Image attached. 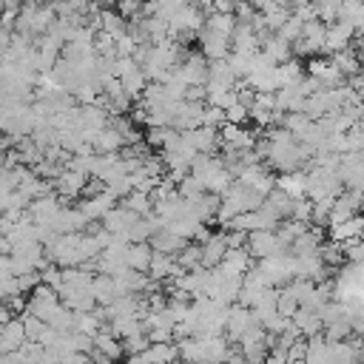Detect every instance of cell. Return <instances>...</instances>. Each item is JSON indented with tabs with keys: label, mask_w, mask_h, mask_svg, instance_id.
Segmentation results:
<instances>
[{
	"label": "cell",
	"mask_w": 364,
	"mask_h": 364,
	"mask_svg": "<svg viewBox=\"0 0 364 364\" xmlns=\"http://www.w3.org/2000/svg\"><path fill=\"white\" fill-rule=\"evenodd\" d=\"M253 324H256L253 307H247V304H242V301H233V304H230V313H228V327H225L228 341H230V344H239L242 336H245Z\"/></svg>",
	"instance_id": "cell-6"
},
{
	"label": "cell",
	"mask_w": 364,
	"mask_h": 364,
	"mask_svg": "<svg viewBox=\"0 0 364 364\" xmlns=\"http://www.w3.org/2000/svg\"><path fill=\"white\" fill-rule=\"evenodd\" d=\"M341 20L353 23L355 31H364V0H344L341 3Z\"/></svg>",
	"instance_id": "cell-34"
},
{
	"label": "cell",
	"mask_w": 364,
	"mask_h": 364,
	"mask_svg": "<svg viewBox=\"0 0 364 364\" xmlns=\"http://www.w3.org/2000/svg\"><path fill=\"white\" fill-rule=\"evenodd\" d=\"M185 136L193 142V148L199 154H216V148L222 145V131L210 128V125H196V128L185 131Z\"/></svg>",
	"instance_id": "cell-16"
},
{
	"label": "cell",
	"mask_w": 364,
	"mask_h": 364,
	"mask_svg": "<svg viewBox=\"0 0 364 364\" xmlns=\"http://www.w3.org/2000/svg\"><path fill=\"white\" fill-rule=\"evenodd\" d=\"M225 117H228V122L247 125V122H250V105H245V102H233V105L225 111Z\"/></svg>",
	"instance_id": "cell-40"
},
{
	"label": "cell",
	"mask_w": 364,
	"mask_h": 364,
	"mask_svg": "<svg viewBox=\"0 0 364 364\" xmlns=\"http://www.w3.org/2000/svg\"><path fill=\"white\" fill-rule=\"evenodd\" d=\"M361 34H364V31H361Z\"/></svg>",
	"instance_id": "cell-44"
},
{
	"label": "cell",
	"mask_w": 364,
	"mask_h": 364,
	"mask_svg": "<svg viewBox=\"0 0 364 364\" xmlns=\"http://www.w3.org/2000/svg\"><path fill=\"white\" fill-rule=\"evenodd\" d=\"M344 191V179L338 171H330L324 165H310L307 168V196L316 199H327V196H338Z\"/></svg>",
	"instance_id": "cell-2"
},
{
	"label": "cell",
	"mask_w": 364,
	"mask_h": 364,
	"mask_svg": "<svg viewBox=\"0 0 364 364\" xmlns=\"http://www.w3.org/2000/svg\"><path fill=\"white\" fill-rule=\"evenodd\" d=\"M196 37H199V51L208 60H222V57H228L233 51V40L228 34L213 31V28H202Z\"/></svg>",
	"instance_id": "cell-8"
},
{
	"label": "cell",
	"mask_w": 364,
	"mask_h": 364,
	"mask_svg": "<svg viewBox=\"0 0 364 364\" xmlns=\"http://www.w3.org/2000/svg\"><path fill=\"white\" fill-rule=\"evenodd\" d=\"M236 26H239L236 11H216V9H210L208 17H205V28H213V31L228 34V37H233Z\"/></svg>",
	"instance_id": "cell-27"
},
{
	"label": "cell",
	"mask_w": 364,
	"mask_h": 364,
	"mask_svg": "<svg viewBox=\"0 0 364 364\" xmlns=\"http://www.w3.org/2000/svg\"><path fill=\"white\" fill-rule=\"evenodd\" d=\"M228 63H230L236 80H247L250 65H253V54H247V51H230V54H228Z\"/></svg>",
	"instance_id": "cell-35"
},
{
	"label": "cell",
	"mask_w": 364,
	"mask_h": 364,
	"mask_svg": "<svg viewBox=\"0 0 364 364\" xmlns=\"http://www.w3.org/2000/svg\"><path fill=\"white\" fill-rule=\"evenodd\" d=\"M293 205H296V196H290V193H287V191H282L279 185H276V188L264 196V202H262V208H264L267 213H273L279 222L293 216Z\"/></svg>",
	"instance_id": "cell-18"
},
{
	"label": "cell",
	"mask_w": 364,
	"mask_h": 364,
	"mask_svg": "<svg viewBox=\"0 0 364 364\" xmlns=\"http://www.w3.org/2000/svg\"><path fill=\"white\" fill-rule=\"evenodd\" d=\"M151 262H154V245L151 242H131L128 245V267L148 273Z\"/></svg>",
	"instance_id": "cell-28"
},
{
	"label": "cell",
	"mask_w": 364,
	"mask_h": 364,
	"mask_svg": "<svg viewBox=\"0 0 364 364\" xmlns=\"http://www.w3.org/2000/svg\"><path fill=\"white\" fill-rule=\"evenodd\" d=\"M247 250L256 259H267V256H282L290 250V245L282 239L279 230H250L247 236Z\"/></svg>",
	"instance_id": "cell-4"
},
{
	"label": "cell",
	"mask_w": 364,
	"mask_h": 364,
	"mask_svg": "<svg viewBox=\"0 0 364 364\" xmlns=\"http://www.w3.org/2000/svg\"><path fill=\"white\" fill-rule=\"evenodd\" d=\"M210 270H213V276H210V290H208V296H210V299H216V301L233 304V301L239 299V290H242L245 273H239V270L228 267L225 262H222V264H216V267H210Z\"/></svg>",
	"instance_id": "cell-1"
},
{
	"label": "cell",
	"mask_w": 364,
	"mask_h": 364,
	"mask_svg": "<svg viewBox=\"0 0 364 364\" xmlns=\"http://www.w3.org/2000/svg\"><path fill=\"white\" fill-rule=\"evenodd\" d=\"M228 230H213L208 236V242L202 245V264L205 267H216L225 262V253H228Z\"/></svg>",
	"instance_id": "cell-17"
},
{
	"label": "cell",
	"mask_w": 364,
	"mask_h": 364,
	"mask_svg": "<svg viewBox=\"0 0 364 364\" xmlns=\"http://www.w3.org/2000/svg\"><path fill=\"white\" fill-rule=\"evenodd\" d=\"M142 213H136V210H131L128 205H122V202H117L108 213H105V219H102V225L111 230V233H117V236H125L128 239V230L134 228V222L139 219Z\"/></svg>",
	"instance_id": "cell-14"
},
{
	"label": "cell",
	"mask_w": 364,
	"mask_h": 364,
	"mask_svg": "<svg viewBox=\"0 0 364 364\" xmlns=\"http://www.w3.org/2000/svg\"><path fill=\"white\" fill-rule=\"evenodd\" d=\"M353 333H355V327H353V321H350V318H341V321L324 324V336H327L330 341H341V338H350Z\"/></svg>",
	"instance_id": "cell-36"
},
{
	"label": "cell",
	"mask_w": 364,
	"mask_h": 364,
	"mask_svg": "<svg viewBox=\"0 0 364 364\" xmlns=\"http://www.w3.org/2000/svg\"><path fill=\"white\" fill-rule=\"evenodd\" d=\"M142 6H145V0H117V9H119L128 20L142 17Z\"/></svg>",
	"instance_id": "cell-41"
},
{
	"label": "cell",
	"mask_w": 364,
	"mask_h": 364,
	"mask_svg": "<svg viewBox=\"0 0 364 364\" xmlns=\"http://www.w3.org/2000/svg\"><path fill=\"white\" fill-rule=\"evenodd\" d=\"M324 40H327V23L324 20H307L301 28V37L293 43V54L296 57H318L324 51Z\"/></svg>",
	"instance_id": "cell-3"
},
{
	"label": "cell",
	"mask_w": 364,
	"mask_h": 364,
	"mask_svg": "<svg viewBox=\"0 0 364 364\" xmlns=\"http://www.w3.org/2000/svg\"><path fill=\"white\" fill-rule=\"evenodd\" d=\"M230 40H233V51H247V54H253V51L262 48V34L256 31L253 23H242V20H239V26H236V31H233Z\"/></svg>",
	"instance_id": "cell-21"
},
{
	"label": "cell",
	"mask_w": 364,
	"mask_h": 364,
	"mask_svg": "<svg viewBox=\"0 0 364 364\" xmlns=\"http://www.w3.org/2000/svg\"><path fill=\"white\" fill-rule=\"evenodd\" d=\"M91 290H94V299H97L100 307H108L117 296H122V290L117 284V276H111V273H97Z\"/></svg>",
	"instance_id": "cell-23"
},
{
	"label": "cell",
	"mask_w": 364,
	"mask_h": 364,
	"mask_svg": "<svg viewBox=\"0 0 364 364\" xmlns=\"http://www.w3.org/2000/svg\"><path fill=\"white\" fill-rule=\"evenodd\" d=\"M188 242H191V239H185V236L173 233V230H171V228H165V225H162V228H159V230L151 236V245H154V250H162V253H173V256H176V253H179V250L188 245Z\"/></svg>",
	"instance_id": "cell-26"
},
{
	"label": "cell",
	"mask_w": 364,
	"mask_h": 364,
	"mask_svg": "<svg viewBox=\"0 0 364 364\" xmlns=\"http://www.w3.org/2000/svg\"><path fill=\"white\" fill-rule=\"evenodd\" d=\"M60 296H63V301H65L71 310H77V313H82V310H97V307H100L91 287H71V284H63V287H60Z\"/></svg>",
	"instance_id": "cell-20"
},
{
	"label": "cell",
	"mask_w": 364,
	"mask_h": 364,
	"mask_svg": "<svg viewBox=\"0 0 364 364\" xmlns=\"http://www.w3.org/2000/svg\"><path fill=\"white\" fill-rule=\"evenodd\" d=\"M301 28H304V20H301V17H296V14H290V17H287V23H284L276 34H279V37H284L287 43H296V40L301 37Z\"/></svg>",
	"instance_id": "cell-38"
},
{
	"label": "cell",
	"mask_w": 364,
	"mask_h": 364,
	"mask_svg": "<svg viewBox=\"0 0 364 364\" xmlns=\"http://www.w3.org/2000/svg\"><path fill=\"white\" fill-rule=\"evenodd\" d=\"M293 324L299 327V333L307 338V336H316V333H324V318L318 310L313 307H299L296 316H293Z\"/></svg>",
	"instance_id": "cell-25"
},
{
	"label": "cell",
	"mask_w": 364,
	"mask_h": 364,
	"mask_svg": "<svg viewBox=\"0 0 364 364\" xmlns=\"http://www.w3.org/2000/svg\"><path fill=\"white\" fill-rule=\"evenodd\" d=\"M318 3V20H324L327 26L341 20V3L344 0H316Z\"/></svg>",
	"instance_id": "cell-37"
},
{
	"label": "cell",
	"mask_w": 364,
	"mask_h": 364,
	"mask_svg": "<svg viewBox=\"0 0 364 364\" xmlns=\"http://www.w3.org/2000/svg\"><path fill=\"white\" fill-rule=\"evenodd\" d=\"M225 264L233 267V270H239V273H247V270L256 264V256H253L247 247H228V253H225Z\"/></svg>",
	"instance_id": "cell-33"
},
{
	"label": "cell",
	"mask_w": 364,
	"mask_h": 364,
	"mask_svg": "<svg viewBox=\"0 0 364 364\" xmlns=\"http://www.w3.org/2000/svg\"><path fill=\"white\" fill-rule=\"evenodd\" d=\"M26 341H28V333H26V324H23L20 313L0 324V355L11 353V350H20Z\"/></svg>",
	"instance_id": "cell-11"
},
{
	"label": "cell",
	"mask_w": 364,
	"mask_h": 364,
	"mask_svg": "<svg viewBox=\"0 0 364 364\" xmlns=\"http://www.w3.org/2000/svg\"><path fill=\"white\" fill-rule=\"evenodd\" d=\"M355 26L347 23V20H336L327 26V40H324V54H336L341 48H350L353 40H355Z\"/></svg>",
	"instance_id": "cell-12"
},
{
	"label": "cell",
	"mask_w": 364,
	"mask_h": 364,
	"mask_svg": "<svg viewBox=\"0 0 364 364\" xmlns=\"http://www.w3.org/2000/svg\"><path fill=\"white\" fill-rule=\"evenodd\" d=\"M188 205H191V210H193L202 222H210V219H216V210H219V205H222V196H219V193H210V191H202L199 196L188 199Z\"/></svg>",
	"instance_id": "cell-24"
},
{
	"label": "cell",
	"mask_w": 364,
	"mask_h": 364,
	"mask_svg": "<svg viewBox=\"0 0 364 364\" xmlns=\"http://www.w3.org/2000/svg\"><path fill=\"white\" fill-rule=\"evenodd\" d=\"M276 74H279V88H284V85H296V82L304 77V71H301V60H299V57H290V60L279 63V65H276Z\"/></svg>",
	"instance_id": "cell-32"
},
{
	"label": "cell",
	"mask_w": 364,
	"mask_h": 364,
	"mask_svg": "<svg viewBox=\"0 0 364 364\" xmlns=\"http://www.w3.org/2000/svg\"><path fill=\"white\" fill-rule=\"evenodd\" d=\"M307 74H313L324 88H333V85H344L347 82L344 71L330 57H310L307 60Z\"/></svg>",
	"instance_id": "cell-7"
},
{
	"label": "cell",
	"mask_w": 364,
	"mask_h": 364,
	"mask_svg": "<svg viewBox=\"0 0 364 364\" xmlns=\"http://www.w3.org/2000/svg\"><path fill=\"white\" fill-rule=\"evenodd\" d=\"M117 202H119V199H117V196H114L108 188H102L100 193H91V196L80 199L77 205H80V210H82V213H85L91 222H102V219H105V213H108V210H111Z\"/></svg>",
	"instance_id": "cell-13"
},
{
	"label": "cell",
	"mask_w": 364,
	"mask_h": 364,
	"mask_svg": "<svg viewBox=\"0 0 364 364\" xmlns=\"http://www.w3.org/2000/svg\"><path fill=\"white\" fill-rule=\"evenodd\" d=\"M256 131H247V125H236V122H225L222 125V145L228 148H239V151H250L256 148Z\"/></svg>",
	"instance_id": "cell-15"
},
{
	"label": "cell",
	"mask_w": 364,
	"mask_h": 364,
	"mask_svg": "<svg viewBox=\"0 0 364 364\" xmlns=\"http://www.w3.org/2000/svg\"><path fill=\"white\" fill-rule=\"evenodd\" d=\"M330 60L344 71V77H353V74L364 71V68H361V57H358V51H355V48H341V51L330 54Z\"/></svg>",
	"instance_id": "cell-31"
},
{
	"label": "cell",
	"mask_w": 364,
	"mask_h": 364,
	"mask_svg": "<svg viewBox=\"0 0 364 364\" xmlns=\"http://www.w3.org/2000/svg\"><path fill=\"white\" fill-rule=\"evenodd\" d=\"M88 173H82V171H77V168H68L65 165V171L54 179V191L68 202V199H77V196H82L85 193V185H88Z\"/></svg>",
	"instance_id": "cell-9"
},
{
	"label": "cell",
	"mask_w": 364,
	"mask_h": 364,
	"mask_svg": "<svg viewBox=\"0 0 364 364\" xmlns=\"http://www.w3.org/2000/svg\"><path fill=\"white\" fill-rule=\"evenodd\" d=\"M193 3H196V6H202V9H208V11H210V9H213V3H216V0H193Z\"/></svg>",
	"instance_id": "cell-43"
},
{
	"label": "cell",
	"mask_w": 364,
	"mask_h": 364,
	"mask_svg": "<svg viewBox=\"0 0 364 364\" xmlns=\"http://www.w3.org/2000/svg\"><path fill=\"white\" fill-rule=\"evenodd\" d=\"M185 3H193V0H156V14L162 17H171L176 9H182Z\"/></svg>",
	"instance_id": "cell-42"
},
{
	"label": "cell",
	"mask_w": 364,
	"mask_h": 364,
	"mask_svg": "<svg viewBox=\"0 0 364 364\" xmlns=\"http://www.w3.org/2000/svg\"><path fill=\"white\" fill-rule=\"evenodd\" d=\"M290 219L313 222V199L310 196H296V205H293V216Z\"/></svg>",
	"instance_id": "cell-39"
},
{
	"label": "cell",
	"mask_w": 364,
	"mask_h": 364,
	"mask_svg": "<svg viewBox=\"0 0 364 364\" xmlns=\"http://www.w3.org/2000/svg\"><path fill=\"white\" fill-rule=\"evenodd\" d=\"M176 358H182L176 341H151V344H148L142 353H136L131 361L136 364V361H176Z\"/></svg>",
	"instance_id": "cell-19"
},
{
	"label": "cell",
	"mask_w": 364,
	"mask_h": 364,
	"mask_svg": "<svg viewBox=\"0 0 364 364\" xmlns=\"http://www.w3.org/2000/svg\"><path fill=\"white\" fill-rule=\"evenodd\" d=\"M282 191H287L290 196H307V171L299 168V171H287V173H279V182H276Z\"/></svg>",
	"instance_id": "cell-30"
},
{
	"label": "cell",
	"mask_w": 364,
	"mask_h": 364,
	"mask_svg": "<svg viewBox=\"0 0 364 364\" xmlns=\"http://www.w3.org/2000/svg\"><path fill=\"white\" fill-rule=\"evenodd\" d=\"M91 142H94V151L97 154H119L122 148H125V136L108 122L102 131H97L94 136H91Z\"/></svg>",
	"instance_id": "cell-22"
},
{
	"label": "cell",
	"mask_w": 364,
	"mask_h": 364,
	"mask_svg": "<svg viewBox=\"0 0 364 364\" xmlns=\"http://www.w3.org/2000/svg\"><path fill=\"white\" fill-rule=\"evenodd\" d=\"M88 225H91V219L80 210V205H63L51 222V228L57 233H82V230H88Z\"/></svg>",
	"instance_id": "cell-10"
},
{
	"label": "cell",
	"mask_w": 364,
	"mask_h": 364,
	"mask_svg": "<svg viewBox=\"0 0 364 364\" xmlns=\"http://www.w3.org/2000/svg\"><path fill=\"white\" fill-rule=\"evenodd\" d=\"M176 74L188 85H208V80H210V60L202 51H185L182 63L176 65Z\"/></svg>",
	"instance_id": "cell-5"
},
{
	"label": "cell",
	"mask_w": 364,
	"mask_h": 364,
	"mask_svg": "<svg viewBox=\"0 0 364 364\" xmlns=\"http://www.w3.org/2000/svg\"><path fill=\"white\" fill-rule=\"evenodd\" d=\"M119 80H122L125 91H128V94H131L136 102H139L142 91H145V88H148V82H151V80H148V74H145V68H142L139 63H136V65H131V68H128V71H125Z\"/></svg>",
	"instance_id": "cell-29"
}]
</instances>
